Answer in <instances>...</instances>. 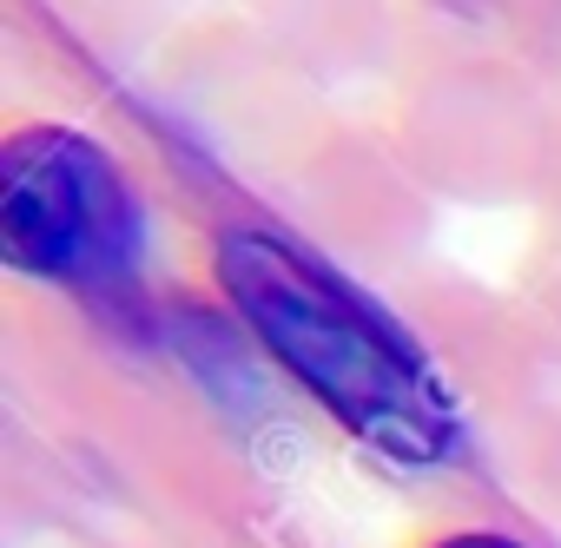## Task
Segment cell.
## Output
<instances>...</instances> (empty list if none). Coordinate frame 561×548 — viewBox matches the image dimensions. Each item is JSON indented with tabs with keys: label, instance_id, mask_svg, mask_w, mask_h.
<instances>
[{
	"label": "cell",
	"instance_id": "cell-2",
	"mask_svg": "<svg viewBox=\"0 0 561 548\" xmlns=\"http://www.w3.org/2000/svg\"><path fill=\"white\" fill-rule=\"evenodd\" d=\"M146 205L126 165L80 126H21L0 146V251L21 278L119 305L146 271Z\"/></svg>",
	"mask_w": 561,
	"mask_h": 548
},
{
	"label": "cell",
	"instance_id": "cell-1",
	"mask_svg": "<svg viewBox=\"0 0 561 548\" xmlns=\"http://www.w3.org/2000/svg\"><path fill=\"white\" fill-rule=\"evenodd\" d=\"M218 285L264 357L344 436L397 469H436L462 443V403L436 357L344 271L264 225H231L211 244Z\"/></svg>",
	"mask_w": 561,
	"mask_h": 548
},
{
	"label": "cell",
	"instance_id": "cell-3",
	"mask_svg": "<svg viewBox=\"0 0 561 548\" xmlns=\"http://www.w3.org/2000/svg\"><path fill=\"white\" fill-rule=\"evenodd\" d=\"M430 548H528V541L495 535V528H456V535H443V541H430Z\"/></svg>",
	"mask_w": 561,
	"mask_h": 548
}]
</instances>
